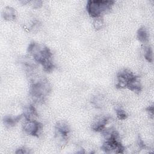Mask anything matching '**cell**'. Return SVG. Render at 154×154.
I'll list each match as a JSON object with an SVG mask.
<instances>
[{
    "mask_svg": "<svg viewBox=\"0 0 154 154\" xmlns=\"http://www.w3.org/2000/svg\"><path fill=\"white\" fill-rule=\"evenodd\" d=\"M28 52L32 55L37 63L42 64L45 71L49 72L53 70L54 66L52 61V54L48 47L32 42L28 46Z\"/></svg>",
    "mask_w": 154,
    "mask_h": 154,
    "instance_id": "obj_1",
    "label": "cell"
},
{
    "mask_svg": "<svg viewBox=\"0 0 154 154\" xmlns=\"http://www.w3.org/2000/svg\"><path fill=\"white\" fill-rule=\"evenodd\" d=\"M116 87L119 88H128L137 93H140L141 90L139 77L127 69L122 70L118 73Z\"/></svg>",
    "mask_w": 154,
    "mask_h": 154,
    "instance_id": "obj_2",
    "label": "cell"
},
{
    "mask_svg": "<svg viewBox=\"0 0 154 154\" xmlns=\"http://www.w3.org/2000/svg\"><path fill=\"white\" fill-rule=\"evenodd\" d=\"M103 135L106 141L103 144L101 149L105 152L123 153L125 147L118 140L119 134L116 130H108L105 131Z\"/></svg>",
    "mask_w": 154,
    "mask_h": 154,
    "instance_id": "obj_3",
    "label": "cell"
},
{
    "mask_svg": "<svg viewBox=\"0 0 154 154\" xmlns=\"http://www.w3.org/2000/svg\"><path fill=\"white\" fill-rule=\"evenodd\" d=\"M114 3L113 1H88L86 9L92 17H98L103 13L109 10Z\"/></svg>",
    "mask_w": 154,
    "mask_h": 154,
    "instance_id": "obj_4",
    "label": "cell"
},
{
    "mask_svg": "<svg viewBox=\"0 0 154 154\" xmlns=\"http://www.w3.org/2000/svg\"><path fill=\"white\" fill-rule=\"evenodd\" d=\"M49 91V86L48 81L44 80L38 81L31 86L30 93L32 97L37 101L43 100Z\"/></svg>",
    "mask_w": 154,
    "mask_h": 154,
    "instance_id": "obj_5",
    "label": "cell"
},
{
    "mask_svg": "<svg viewBox=\"0 0 154 154\" xmlns=\"http://www.w3.org/2000/svg\"><path fill=\"white\" fill-rule=\"evenodd\" d=\"M23 129L28 134L38 137L39 132L42 129V125L36 120H26L23 125Z\"/></svg>",
    "mask_w": 154,
    "mask_h": 154,
    "instance_id": "obj_6",
    "label": "cell"
},
{
    "mask_svg": "<svg viewBox=\"0 0 154 154\" xmlns=\"http://www.w3.org/2000/svg\"><path fill=\"white\" fill-rule=\"evenodd\" d=\"M108 120H109V117H108L98 118L91 125L92 129L96 132H100L103 131V129L105 128V125L108 123Z\"/></svg>",
    "mask_w": 154,
    "mask_h": 154,
    "instance_id": "obj_7",
    "label": "cell"
},
{
    "mask_svg": "<svg viewBox=\"0 0 154 154\" xmlns=\"http://www.w3.org/2000/svg\"><path fill=\"white\" fill-rule=\"evenodd\" d=\"M55 131L57 134L60 135L62 138H66L70 132V129L66 123L60 122L56 125Z\"/></svg>",
    "mask_w": 154,
    "mask_h": 154,
    "instance_id": "obj_8",
    "label": "cell"
},
{
    "mask_svg": "<svg viewBox=\"0 0 154 154\" xmlns=\"http://www.w3.org/2000/svg\"><path fill=\"white\" fill-rule=\"evenodd\" d=\"M23 116V114L16 117H13L11 116H6L4 117L3 122L5 126L8 127H11L14 126L22 119Z\"/></svg>",
    "mask_w": 154,
    "mask_h": 154,
    "instance_id": "obj_9",
    "label": "cell"
},
{
    "mask_svg": "<svg viewBox=\"0 0 154 154\" xmlns=\"http://www.w3.org/2000/svg\"><path fill=\"white\" fill-rule=\"evenodd\" d=\"M23 115L26 120H32V118L34 117H37L38 116L35 108L31 105L25 108Z\"/></svg>",
    "mask_w": 154,
    "mask_h": 154,
    "instance_id": "obj_10",
    "label": "cell"
},
{
    "mask_svg": "<svg viewBox=\"0 0 154 154\" xmlns=\"http://www.w3.org/2000/svg\"><path fill=\"white\" fill-rule=\"evenodd\" d=\"M16 11L11 7H7L3 11V17L5 20H13L16 18Z\"/></svg>",
    "mask_w": 154,
    "mask_h": 154,
    "instance_id": "obj_11",
    "label": "cell"
},
{
    "mask_svg": "<svg viewBox=\"0 0 154 154\" xmlns=\"http://www.w3.org/2000/svg\"><path fill=\"white\" fill-rule=\"evenodd\" d=\"M137 38L142 43H145L148 40V34L144 27H141L137 31Z\"/></svg>",
    "mask_w": 154,
    "mask_h": 154,
    "instance_id": "obj_12",
    "label": "cell"
},
{
    "mask_svg": "<svg viewBox=\"0 0 154 154\" xmlns=\"http://www.w3.org/2000/svg\"><path fill=\"white\" fill-rule=\"evenodd\" d=\"M144 57L150 63H152L153 61V57H152V50L150 47L146 48L144 53Z\"/></svg>",
    "mask_w": 154,
    "mask_h": 154,
    "instance_id": "obj_13",
    "label": "cell"
},
{
    "mask_svg": "<svg viewBox=\"0 0 154 154\" xmlns=\"http://www.w3.org/2000/svg\"><path fill=\"white\" fill-rule=\"evenodd\" d=\"M116 114L117 117L120 120H125L128 117V115L126 113V112L121 108H118L116 109Z\"/></svg>",
    "mask_w": 154,
    "mask_h": 154,
    "instance_id": "obj_14",
    "label": "cell"
},
{
    "mask_svg": "<svg viewBox=\"0 0 154 154\" xmlns=\"http://www.w3.org/2000/svg\"><path fill=\"white\" fill-rule=\"evenodd\" d=\"M137 142H138V146H140V148H141V149H146V146L144 141L141 139L140 136H138V137Z\"/></svg>",
    "mask_w": 154,
    "mask_h": 154,
    "instance_id": "obj_15",
    "label": "cell"
},
{
    "mask_svg": "<svg viewBox=\"0 0 154 154\" xmlns=\"http://www.w3.org/2000/svg\"><path fill=\"white\" fill-rule=\"evenodd\" d=\"M15 153H29V151L27 150V149L25 148H20V149H18Z\"/></svg>",
    "mask_w": 154,
    "mask_h": 154,
    "instance_id": "obj_16",
    "label": "cell"
},
{
    "mask_svg": "<svg viewBox=\"0 0 154 154\" xmlns=\"http://www.w3.org/2000/svg\"><path fill=\"white\" fill-rule=\"evenodd\" d=\"M147 111L149 112V114H151L152 117H153V106H149L146 109Z\"/></svg>",
    "mask_w": 154,
    "mask_h": 154,
    "instance_id": "obj_17",
    "label": "cell"
},
{
    "mask_svg": "<svg viewBox=\"0 0 154 154\" xmlns=\"http://www.w3.org/2000/svg\"><path fill=\"white\" fill-rule=\"evenodd\" d=\"M102 22L100 20H96V24H94L96 28H100L102 27Z\"/></svg>",
    "mask_w": 154,
    "mask_h": 154,
    "instance_id": "obj_18",
    "label": "cell"
}]
</instances>
